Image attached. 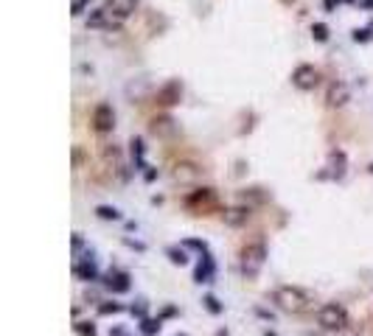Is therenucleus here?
I'll list each match as a JSON object with an SVG mask.
<instances>
[{
    "label": "nucleus",
    "instance_id": "obj_1",
    "mask_svg": "<svg viewBox=\"0 0 373 336\" xmlns=\"http://www.w3.org/2000/svg\"><path fill=\"white\" fill-rule=\"evenodd\" d=\"M272 303L286 314H303L314 306V294L301 286H278L272 291Z\"/></svg>",
    "mask_w": 373,
    "mask_h": 336
},
{
    "label": "nucleus",
    "instance_id": "obj_2",
    "mask_svg": "<svg viewBox=\"0 0 373 336\" xmlns=\"http://www.w3.org/2000/svg\"><path fill=\"white\" fill-rule=\"evenodd\" d=\"M267 264V246L261 241H253L241 249V272L244 277H258V272Z\"/></svg>",
    "mask_w": 373,
    "mask_h": 336
},
{
    "label": "nucleus",
    "instance_id": "obj_3",
    "mask_svg": "<svg viewBox=\"0 0 373 336\" xmlns=\"http://www.w3.org/2000/svg\"><path fill=\"white\" fill-rule=\"evenodd\" d=\"M314 317H317V325L325 330H343L348 325V311L340 303H323Z\"/></svg>",
    "mask_w": 373,
    "mask_h": 336
},
{
    "label": "nucleus",
    "instance_id": "obj_4",
    "mask_svg": "<svg viewBox=\"0 0 373 336\" xmlns=\"http://www.w3.org/2000/svg\"><path fill=\"white\" fill-rule=\"evenodd\" d=\"M185 207L194 210V213H205V210H213L216 207V193H213V188H199V191H194L191 196L185 199Z\"/></svg>",
    "mask_w": 373,
    "mask_h": 336
},
{
    "label": "nucleus",
    "instance_id": "obj_5",
    "mask_svg": "<svg viewBox=\"0 0 373 336\" xmlns=\"http://www.w3.org/2000/svg\"><path fill=\"white\" fill-rule=\"evenodd\" d=\"M317 81H320V73H317L314 65H297L295 70H292V84H295L297 90H303V93L314 90Z\"/></svg>",
    "mask_w": 373,
    "mask_h": 336
},
{
    "label": "nucleus",
    "instance_id": "obj_6",
    "mask_svg": "<svg viewBox=\"0 0 373 336\" xmlns=\"http://www.w3.org/2000/svg\"><path fill=\"white\" fill-rule=\"evenodd\" d=\"M104 9H107V12L113 14L115 23L124 25L135 12H138V0H107V3H104Z\"/></svg>",
    "mask_w": 373,
    "mask_h": 336
},
{
    "label": "nucleus",
    "instance_id": "obj_7",
    "mask_svg": "<svg viewBox=\"0 0 373 336\" xmlns=\"http://www.w3.org/2000/svg\"><path fill=\"white\" fill-rule=\"evenodd\" d=\"M348 101H351V87H348V84H345V81L328 84V90H325V104H328L331 109L345 107Z\"/></svg>",
    "mask_w": 373,
    "mask_h": 336
},
{
    "label": "nucleus",
    "instance_id": "obj_8",
    "mask_svg": "<svg viewBox=\"0 0 373 336\" xmlns=\"http://www.w3.org/2000/svg\"><path fill=\"white\" fill-rule=\"evenodd\" d=\"M113 126H115V112L109 104H98L96 109H93V129L96 132H113Z\"/></svg>",
    "mask_w": 373,
    "mask_h": 336
},
{
    "label": "nucleus",
    "instance_id": "obj_9",
    "mask_svg": "<svg viewBox=\"0 0 373 336\" xmlns=\"http://www.w3.org/2000/svg\"><path fill=\"white\" fill-rule=\"evenodd\" d=\"M180 98H182V87H180V81H169L166 87H160V90H157V101H160L163 107L180 104Z\"/></svg>",
    "mask_w": 373,
    "mask_h": 336
},
{
    "label": "nucleus",
    "instance_id": "obj_10",
    "mask_svg": "<svg viewBox=\"0 0 373 336\" xmlns=\"http://www.w3.org/2000/svg\"><path fill=\"white\" fill-rule=\"evenodd\" d=\"M87 28H118V23H115L113 20V14L107 12V9H96V12L90 14V17H87Z\"/></svg>",
    "mask_w": 373,
    "mask_h": 336
},
{
    "label": "nucleus",
    "instance_id": "obj_11",
    "mask_svg": "<svg viewBox=\"0 0 373 336\" xmlns=\"http://www.w3.org/2000/svg\"><path fill=\"white\" fill-rule=\"evenodd\" d=\"M222 219H225L228 227H241V224H247V219H250V207H225Z\"/></svg>",
    "mask_w": 373,
    "mask_h": 336
},
{
    "label": "nucleus",
    "instance_id": "obj_12",
    "mask_svg": "<svg viewBox=\"0 0 373 336\" xmlns=\"http://www.w3.org/2000/svg\"><path fill=\"white\" fill-rule=\"evenodd\" d=\"M174 182H197L199 180V168L194 165V162H180V165H174Z\"/></svg>",
    "mask_w": 373,
    "mask_h": 336
},
{
    "label": "nucleus",
    "instance_id": "obj_13",
    "mask_svg": "<svg viewBox=\"0 0 373 336\" xmlns=\"http://www.w3.org/2000/svg\"><path fill=\"white\" fill-rule=\"evenodd\" d=\"M171 123H174L171 118H155V120H152V132H155V135H171V132H174V126H171Z\"/></svg>",
    "mask_w": 373,
    "mask_h": 336
},
{
    "label": "nucleus",
    "instance_id": "obj_14",
    "mask_svg": "<svg viewBox=\"0 0 373 336\" xmlns=\"http://www.w3.org/2000/svg\"><path fill=\"white\" fill-rule=\"evenodd\" d=\"M96 216L104 219V222H118V219H121V210L118 207H109V204H98V207H96Z\"/></svg>",
    "mask_w": 373,
    "mask_h": 336
},
{
    "label": "nucleus",
    "instance_id": "obj_15",
    "mask_svg": "<svg viewBox=\"0 0 373 336\" xmlns=\"http://www.w3.org/2000/svg\"><path fill=\"white\" fill-rule=\"evenodd\" d=\"M331 174L337 177V180L345 174V154L343 151H334V154H331Z\"/></svg>",
    "mask_w": 373,
    "mask_h": 336
},
{
    "label": "nucleus",
    "instance_id": "obj_16",
    "mask_svg": "<svg viewBox=\"0 0 373 336\" xmlns=\"http://www.w3.org/2000/svg\"><path fill=\"white\" fill-rule=\"evenodd\" d=\"M76 275H79V277H85V280H96V275H98V272H96V264H93V261L87 258V264H85V266H76Z\"/></svg>",
    "mask_w": 373,
    "mask_h": 336
},
{
    "label": "nucleus",
    "instance_id": "obj_17",
    "mask_svg": "<svg viewBox=\"0 0 373 336\" xmlns=\"http://www.w3.org/2000/svg\"><path fill=\"white\" fill-rule=\"evenodd\" d=\"M109 288H115V291H127V288H129V277H127V275L109 277Z\"/></svg>",
    "mask_w": 373,
    "mask_h": 336
},
{
    "label": "nucleus",
    "instance_id": "obj_18",
    "mask_svg": "<svg viewBox=\"0 0 373 336\" xmlns=\"http://www.w3.org/2000/svg\"><path fill=\"white\" fill-rule=\"evenodd\" d=\"M93 0H73V6H70V14L73 17H79V14H85L87 9H90Z\"/></svg>",
    "mask_w": 373,
    "mask_h": 336
},
{
    "label": "nucleus",
    "instance_id": "obj_19",
    "mask_svg": "<svg viewBox=\"0 0 373 336\" xmlns=\"http://www.w3.org/2000/svg\"><path fill=\"white\" fill-rule=\"evenodd\" d=\"M312 34H314V39H317V42H325V39H328V28H325L323 23H314V25H312Z\"/></svg>",
    "mask_w": 373,
    "mask_h": 336
},
{
    "label": "nucleus",
    "instance_id": "obj_20",
    "mask_svg": "<svg viewBox=\"0 0 373 336\" xmlns=\"http://www.w3.org/2000/svg\"><path fill=\"white\" fill-rule=\"evenodd\" d=\"M169 255H171V261H174V264H180V266L188 261V258H185V252H182V249H180V252H177V249H169Z\"/></svg>",
    "mask_w": 373,
    "mask_h": 336
},
{
    "label": "nucleus",
    "instance_id": "obj_21",
    "mask_svg": "<svg viewBox=\"0 0 373 336\" xmlns=\"http://www.w3.org/2000/svg\"><path fill=\"white\" fill-rule=\"evenodd\" d=\"M205 303H208V308H211L213 314H219V311H222V306L216 303V297H205Z\"/></svg>",
    "mask_w": 373,
    "mask_h": 336
},
{
    "label": "nucleus",
    "instance_id": "obj_22",
    "mask_svg": "<svg viewBox=\"0 0 373 336\" xmlns=\"http://www.w3.org/2000/svg\"><path fill=\"white\" fill-rule=\"evenodd\" d=\"M79 330H82L85 336H96V328H93L90 322H82V328H79Z\"/></svg>",
    "mask_w": 373,
    "mask_h": 336
},
{
    "label": "nucleus",
    "instance_id": "obj_23",
    "mask_svg": "<svg viewBox=\"0 0 373 336\" xmlns=\"http://www.w3.org/2000/svg\"><path fill=\"white\" fill-rule=\"evenodd\" d=\"M82 246H85V241H82V235H73V252H76V255H79V249H82Z\"/></svg>",
    "mask_w": 373,
    "mask_h": 336
},
{
    "label": "nucleus",
    "instance_id": "obj_24",
    "mask_svg": "<svg viewBox=\"0 0 373 336\" xmlns=\"http://www.w3.org/2000/svg\"><path fill=\"white\" fill-rule=\"evenodd\" d=\"M185 246H194V249H202V252H205V244H202V241H185Z\"/></svg>",
    "mask_w": 373,
    "mask_h": 336
},
{
    "label": "nucleus",
    "instance_id": "obj_25",
    "mask_svg": "<svg viewBox=\"0 0 373 336\" xmlns=\"http://www.w3.org/2000/svg\"><path fill=\"white\" fill-rule=\"evenodd\" d=\"M367 171H370V174H373V162H370V165H367Z\"/></svg>",
    "mask_w": 373,
    "mask_h": 336
}]
</instances>
